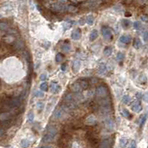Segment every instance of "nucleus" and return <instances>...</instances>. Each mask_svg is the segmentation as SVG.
<instances>
[{
  "mask_svg": "<svg viewBox=\"0 0 148 148\" xmlns=\"http://www.w3.org/2000/svg\"><path fill=\"white\" fill-rule=\"evenodd\" d=\"M58 133L57 128L53 126V125H49L46 130V133L44 135L42 138V141L46 143V142H51L54 139L56 135Z\"/></svg>",
  "mask_w": 148,
  "mask_h": 148,
  "instance_id": "nucleus-1",
  "label": "nucleus"
},
{
  "mask_svg": "<svg viewBox=\"0 0 148 148\" xmlns=\"http://www.w3.org/2000/svg\"><path fill=\"white\" fill-rule=\"evenodd\" d=\"M65 2H48L49 4V8L55 12H59V13H61V12L67 11V5H64Z\"/></svg>",
  "mask_w": 148,
  "mask_h": 148,
  "instance_id": "nucleus-2",
  "label": "nucleus"
},
{
  "mask_svg": "<svg viewBox=\"0 0 148 148\" xmlns=\"http://www.w3.org/2000/svg\"><path fill=\"white\" fill-rule=\"evenodd\" d=\"M5 104L10 108L19 107L22 104V100L19 98H9L5 100Z\"/></svg>",
  "mask_w": 148,
  "mask_h": 148,
  "instance_id": "nucleus-3",
  "label": "nucleus"
},
{
  "mask_svg": "<svg viewBox=\"0 0 148 148\" xmlns=\"http://www.w3.org/2000/svg\"><path fill=\"white\" fill-rule=\"evenodd\" d=\"M102 35H103V37L104 39L107 41H111L113 38V35L112 33V31L111 30L107 28V27H105L104 26L102 29Z\"/></svg>",
  "mask_w": 148,
  "mask_h": 148,
  "instance_id": "nucleus-4",
  "label": "nucleus"
},
{
  "mask_svg": "<svg viewBox=\"0 0 148 148\" xmlns=\"http://www.w3.org/2000/svg\"><path fill=\"white\" fill-rule=\"evenodd\" d=\"M96 95L98 97H106L107 95V88L104 85H100L96 89Z\"/></svg>",
  "mask_w": 148,
  "mask_h": 148,
  "instance_id": "nucleus-5",
  "label": "nucleus"
},
{
  "mask_svg": "<svg viewBox=\"0 0 148 148\" xmlns=\"http://www.w3.org/2000/svg\"><path fill=\"white\" fill-rule=\"evenodd\" d=\"M13 114L10 112H0V123L3 124L5 122L12 121Z\"/></svg>",
  "mask_w": 148,
  "mask_h": 148,
  "instance_id": "nucleus-6",
  "label": "nucleus"
},
{
  "mask_svg": "<svg viewBox=\"0 0 148 148\" xmlns=\"http://www.w3.org/2000/svg\"><path fill=\"white\" fill-rule=\"evenodd\" d=\"M132 110L135 113H139L142 110V105L139 101H135L132 104Z\"/></svg>",
  "mask_w": 148,
  "mask_h": 148,
  "instance_id": "nucleus-7",
  "label": "nucleus"
},
{
  "mask_svg": "<svg viewBox=\"0 0 148 148\" xmlns=\"http://www.w3.org/2000/svg\"><path fill=\"white\" fill-rule=\"evenodd\" d=\"M96 118L93 116V115H90L88 116L85 119V124L88 125H94L96 124Z\"/></svg>",
  "mask_w": 148,
  "mask_h": 148,
  "instance_id": "nucleus-8",
  "label": "nucleus"
},
{
  "mask_svg": "<svg viewBox=\"0 0 148 148\" xmlns=\"http://www.w3.org/2000/svg\"><path fill=\"white\" fill-rule=\"evenodd\" d=\"M70 90L71 91H73V93H80L81 91V86L79 84V83L78 82H75V83H73V84H71L70 86Z\"/></svg>",
  "mask_w": 148,
  "mask_h": 148,
  "instance_id": "nucleus-9",
  "label": "nucleus"
},
{
  "mask_svg": "<svg viewBox=\"0 0 148 148\" xmlns=\"http://www.w3.org/2000/svg\"><path fill=\"white\" fill-rule=\"evenodd\" d=\"M81 31L79 28H78L73 31L71 34V38L74 40H78L81 38Z\"/></svg>",
  "mask_w": 148,
  "mask_h": 148,
  "instance_id": "nucleus-10",
  "label": "nucleus"
},
{
  "mask_svg": "<svg viewBox=\"0 0 148 148\" xmlns=\"http://www.w3.org/2000/svg\"><path fill=\"white\" fill-rule=\"evenodd\" d=\"M98 148H111V141L110 139H104L103 140Z\"/></svg>",
  "mask_w": 148,
  "mask_h": 148,
  "instance_id": "nucleus-11",
  "label": "nucleus"
},
{
  "mask_svg": "<svg viewBox=\"0 0 148 148\" xmlns=\"http://www.w3.org/2000/svg\"><path fill=\"white\" fill-rule=\"evenodd\" d=\"M51 90L53 93H58L61 90V87L59 86L56 83H52L51 85Z\"/></svg>",
  "mask_w": 148,
  "mask_h": 148,
  "instance_id": "nucleus-12",
  "label": "nucleus"
},
{
  "mask_svg": "<svg viewBox=\"0 0 148 148\" xmlns=\"http://www.w3.org/2000/svg\"><path fill=\"white\" fill-rule=\"evenodd\" d=\"M119 41L121 43H124V44H128L131 41V36L129 35H125V36H121L119 39Z\"/></svg>",
  "mask_w": 148,
  "mask_h": 148,
  "instance_id": "nucleus-13",
  "label": "nucleus"
},
{
  "mask_svg": "<svg viewBox=\"0 0 148 148\" xmlns=\"http://www.w3.org/2000/svg\"><path fill=\"white\" fill-rule=\"evenodd\" d=\"M81 67V62L79 60H76L74 61V62L73 64V70L74 73H77L79 72V69Z\"/></svg>",
  "mask_w": 148,
  "mask_h": 148,
  "instance_id": "nucleus-14",
  "label": "nucleus"
},
{
  "mask_svg": "<svg viewBox=\"0 0 148 148\" xmlns=\"http://www.w3.org/2000/svg\"><path fill=\"white\" fill-rule=\"evenodd\" d=\"M62 114H63V110L59 108V109H56V110H55L54 114H53V116H54L55 118L59 119V118H60L61 116H62Z\"/></svg>",
  "mask_w": 148,
  "mask_h": 148,
  "instance_id": "nucleus-15",
  "label": "nucleus"
},
{
  "mask_svg": "<svg viewBox=\"0 0 148 148\" xmlns=\"http://www.w3.org/2000/svg\"><path fill=\"white\" fill-rule=\"evenodd\" d=\"M98 73L100 74V75H103V74L106 72L107 70V67H106V65L104 63H101L99 67H98Z\"/></svg>",
  "mask_w": 148,
  "mask_h": 148,
  "instance_id": "nucleus-16",
  "label": "nucleus"
},
{
  "mask_svg": "<svg viewBox=\"0 0 148 148\" xmlns=\"http://www.w3.org/2000/svg\"><path fill=\"white\" fill-rule=\"evenodd\" d=\"M106 127L109 130H113V127H114V123H113V121L111 119V118H109L106 121Z\"/></svg>",
  "mask_w": 148,
  "mask_h": 148,
  "instance_id": "nucleus-17",
  "label": "nucleus"
},
{
  "mask_svg": "<svg viewBox=\"0 0 148 148\" xmlns=\"http://www.w3.org/2000/svg\"><path fill=\"white\" fill-rule=\"evenodd\" d=\"M128 144V139L127 138H121L119 140V144L121 148H125Z\"/></svg>",
  "mask_w": 148,
  "mask_h": 148,
  "instance_id": "nucleus-18",
  "label": "nucleus"
},
{
  "mask_svg": "<svg viewBox=\"0 0 148 148\" xmlns=\"http://www.w3.org/2000/svg\"><path fill=\"white\" fill-rule=\"evenodd\" d=\"M97 37H98V31L96 30H93L90 34V40L94 41L97 39Z\"/></svg>",
  "mask_w": 148,
  "mask_h": 148,
  "instance_id": "nucleus-19",
  "label": "nucleus"
},
{
  "mask_svg": "<svg viewBox=\"0 0 148 148\" xmlns=\"http://www.w3.org/2000/svg\"><path fill=\"white\" fill-rule=\"evenodd\" d=\"M112 52H113V48L111 47H107L104 50V53L106 56H110L111 54H112Z\"/></svg>",
  "mask_w": 148,
  "mask_h": 148,
  "instance_id": "nucleus-20",
  "label": "nucleus"
},
{
  "mask_svg": "<svg viewBox=\"0 0 148 148\" xmlns=\"http://www.w3.org/2000/svg\"><path fill=\"white\" fill-rule=\"evenodd\" d=\"M67 11L70 12V13H76V12L78 11V9L76 6H74V5H67Z\"/></svg>",
  "mask_w": 148,
  "mask_h": 148,
  "instance_id": "nucleus-21",
  "label": "nucleus"
},
{
  "mask_svg": "<svg viewBox=\"0 0 148 148\" xmlns=\"http://www.w3.org/2000/svg\"><path fill=\"white\" fill-rule=\"evenodd\" d=\"M86 22L89 24V25H93L94 22V16L93 15H89L88 16L87 19H86Z\"/></svg>",
  "mask_w": 148,
  "mask_h": 148,
  "instance_id": "nucleus-22",
  "label": "nucleus"
},
{
  "mask_svg": "<svg viewBox=\"0 0 148 148\" xmlns=\"http://www.w3.org/2000/svg\"><path fill=\"white\" fill-rule=\"evenodd\" d=\"M133 46L135 49H139L141 47V42L139 39H135L133 43Z\"/></svg>",
  "mask_w": 148,
  "mask_h": 148,
  "instance_id": "nucleus-23",
  "label": "nucleus"
},
{
  "mask_svg": "<svg viewBox=\"0 0 148 148\" xmlns=\"http://www.w3.org/2000/svg\"><path fill=\"white\" fill-rule=\"evenodd\" d=\"M130 101H131V98L127 95L123 96V98H122V102H123V104H128L130 102Z\"/></svg>",
  "mask_w": 148,
  "mask_h": 148,
  "instance_id": "nucleus-24",
  "label": "nucleus"
},
{
  "mask_svg": "<svg viewBox=\"0 0 148 148\" xmlns=\"http://www.w3.org/2000/svg\"><path fill=\"white\" fill-rule=\"evenodd\" d=\"M30 145V141L28 139H22L21 141V146L22 148H27Z\"/></svg>",
  "mask_w": 148,
  "mask_h": 148,
  "instance_id": "nucleus-25",
  "label": "nucleus"
},
{
  "mask_svg": "<svg viewBox=\"0 0 148 148\" xmlns=\"http://www.w3.org/2000/svg\"><path fill=\"white\" fill-rule=\"evenodd\" d=\"M79 84H80V86H81V89H84V90L88 89V86H89L88 82L86 81H84V80L81 81V82L79 83Z\"/></svg>",
  "mask_w": 148,
  "mask_h": 148,
  "instance_id": "nucleus-26",
  "label": "nucleus"
},
{
  "mask_svg": "<svg viewBox=\"0 0 148 148\" xmlns=\"http://www.w3.org/2000/svg\"><path fill=\"white\" fill-rule=\"evenodd\" d=\"M122 115L124 116L125 118H131V114L129 111L127 110V109H123L122 110Z\"/></svg>",
  "mask_w": 148,
  "mask_h": 148,
  "instance_id": "nucleus-27",
  "label": "nucleus"
},
{
  "mask_svg": "<svg viewBox=\"0 0 148 148\" xmlns=\"http://www.w3.org/2000/svg\"><path fill=\"white\" fill-rule=\"evenodd\" d=\"M9 28L8 24L6 22H0V29L2 30H6Z\"/></svg>",
  "mask_w": 148,
  "mask_h": 148,
  "instance_id": "nucleus-28",
  "label": "nucleus"
},
{
  "mask_svg": "<svg viewBox=\"0 0 148 148\" xmlns=\"http://www.w3.org/2000/svg\"><path fill=\"white\" fill-rule=\"evenodd\" d=\"M122 25L125 28H127L130 25V22L128 19H123L122 20Z\"/></svg>",
  "mask_w": 148,
  "mask_h": 148,
  "instance_id": "nucleus-29",
  "label": "nucleus"
},
{
  "mask_svg": "<svg viewBox=\"0 0 148 148\" xmlns=\"http://www.w3.org/2000/svg\"><path fill=\"white\" fill-rule=\"evenodd\" d=\"M116 59H117V60H118V61H123V60H124V59H125V55H124V53H121V52H118V53H117V55H116Z\"/></svg>",
  "mask_w": 148,
  "mask_h": 148,
  "instance_id": "nucleus-30",
  "label": "nucleus"
},
{
  "mask_svg": "<svg viewBox=\"0 0 148 148\" xmlns=\"http://www.w3.org/2000/svg\"><path fill=\"white\" fill-rule=\"evenodd\" d=\"M40 89L42 91H47L48 90V85L46 82H43L40 85Z\"/></svg>",
  "mask_w": 148,
  "mask_h": 148,
  "instance_id": "nucleus-31",
  "label": "nucleus"
},
{
  "mask_svg": "<svg viewBox=\"0 0 148 148\" xmlns=\"http://www.w3.org/2000/svg\"><path fill=\"white\" fill-rule=\"evenodd\" d=\"M133 27L135 29H136V30H139L141 28V23L139 21H136V22H135L133 23Z\"/></svg>",
  "mask_w": 148,
  "mask_h": 148,
  "instance_id": "nucleus-32",
  "label": "nucleus"
},
{
  "mask_svg": "<svg viewBox=\"0 0 148 148\" xmlns=\"http://www.w3.org/2000/svg\"><path fill=\"white\" fill-rule=\"evenodd\" d=\"M33 118H34V114L32 111H30V112L28 114V122H33Z\"/></svg>",
  "mask_w": 148,
  "mask_h": 148,
  "instance_id": "nucleus-33",
  "label": "nucleus"
},
{
  "mask_svg": "<svg viewBox=\"0 0 148 148\" xmlns=\"http://www.w3.org/2000/svg\"><path fill=\"white\" fill-rule=\"evenodd\" d=\"M63 58H64V56L61 54V53H58V54L56 56V61H57V62H60V61H62Z\"/></svg>",
  "mask_w": 148,
  "mask_h": 148,
  "instance_id": "nucleus-34",
  "label": "nucleus"
},
{
  "mask_svg": "<svg viewBox=\"0 0 148 148\" xmlns=\"http://www.w3.org/2000/svg\"><path fill=\"white\" fill-rule=\"evenodd\" d=\"M72 25H73V23H72L71 21L66 22L65 23H64V28H65V30H67V29H69Z\"/></svg>",
  "mask_w": 148,
  "mask_h": 148,
  "instance_id": "nucleus-35",
  "label": "nucleus"
},
{
  "mask_svg": "<svg viewBox=\"0 0 148 148\" xmlns=\"http://www.w3.org/2000/svg\"><path fill=\"white\" fill-rule=\"evenodd\" d=\"M62 51L66 53L69 52L70 51V46L69 44H64L62 46Z\"/></svg>",
  "mask_w": 148,
  "mask_h": 148,
  "instance_id": "nucleus-36",
  "label": "nucleus"
},
{
  "mask_svg": "<svg viewBox=\"0 0 148 148\" xmlns=\"http://www.w3.org/2000/svg\"><path fill=\"white\" fill-rule=\"evenodd\" d=\"M137 146H136V142H135V141L133 140L131 141L130 142V148H136Z\"/></svg>",
  "mask_w": 148,
  "mask_h": 148,
  "instance_id": "nucleus-37",
  "label": "nucleus"
},
{
  "mask_svg": "<svg viewBox=\"0 0 148 148\" xmlns=\"http://www.w3.org/2000/svg\"><path fill=\"white\" fill-rule=\"evenodd\" d=\"M143 39H144V42H147V39H148V33H147V31H145L144 32V33L143 34Z\"/></svg>",
  "mask_w": 148,
  "mask_h": 148,
  "instance_id": "nucleus-38",
  "label": "nucleus"
},
{
  "mask_svg": "<svg viewBox=\"0 0 148 148\" xmlns=\"http://www.w3.org/2000/svg\"><path fill=\"white\" fill-rule=\"evenodd\" d=\"M35 96L37 97H43L44 96V93L41 91H36L35 93Z\"/></svg>",
  "mask_w": 148,
  "mask_h": 148,
  "instance_id": "nucleus-39",
  "label": "nucleus"
},
{
  "mask_svg": "<svg viewBox=\"0 0 148 148\" xmlns=\"http://www.w3.org/2000/svg\"><path fill=\"white\" fill-rule=\"evenodd\" d=\"M70 2L71 4H73L74 5H79V4L83 3L84 2H83V1H70Z\"/></svg>",
  "mask_w": 148,
  "mask_h": 148,
  "instance_id": "nucleus-40",
  "label": "nucleus"
},
{
  "mask_svg": "<svg viewBox=\"0 0 148 148\" xmlns=\"http://www.w3.org/2000/svg\"><path fill=\"white\" fill-rule=\"evenodd\" d=\"M36 106H37V108H38L39 110H42L43 108V103L38 102V103H37V104H36Z\"/></svg>",
  "mask_w": 148,
  "mask_h": 148,
  "instance_id": "nucleus-41",
  "label": "nucleus"
},
{
  "mask_svg": "<svg viewBox=\"0 0 148 148\" xmlns=\"http://www.w3.org/2000/svg\"><path fill=\"white\" fill-rule=\"evenodd\" d=\"M4 134H5V130H4V129H3L2 127L0 126V137L2 136Z\"/></svg>",
  "mask_w": 148,
  "mask_h": 148,
  "instance_id": "nucleus-42",
  "label": "nucleus"
},
{
  "mask_svg": "<svg viewBox=\"0 0 148 148\" xmlns=\"http://www.w3.org/2000/svg\"><path fill=\"white\" fill-rule=\"evenodd\" d=\"M142 117H143V116H142ZM146 118H147V115H145V116H144V117H143V118H141V125H141V126H142V125H144V121H145Z\"/></svg>",
  "mask_w": 148,
  "mask_h": 148,
  "instance_id": "nucleus-43",
  "label": "nucleus"
},
{
  "mask_svg": "<svg viewBox=\"0 0 148 148\" xmlns=\"http://www.w3.org/2000/svg\"><path fill=\"white\" fill-rule=\"evenodd\" d=\"M46 79H47V76L45 75V74H42V75H41V76H40V79H41L42 81H44Z\"/></svg>",
  "mask_w": 148,
  "mask_h": 148,
  "instance_id": "nucleus-44",
  "label": "nucleus"
},
{
  "mask_svg": "<svg viewBox=\"0 0 148 148\" xmlns=\"http://www.w3.org/2000/svg\"><path fill=\"white\" fill-rule=\"evenodd\" d=\"M141 20L144 22H147V16H141Z\"/></svg>",
  "mask_w": 148,
  "mask_h": 148,
  "instance_id": "nucleus-45",
  "label": "nucleus"
},
{
  "mask_svg": "<svg viewBox=\"0 0 148 148\" xmlns=\"http://www.w3.org/2000/svg\"><path fill=\"white\" fill-rule=\"evenodd\" d=\"M79 24H81V25H84V19L83 18L80 19V20H79Z\"/></svg>",
  "mask_w": 148,
  "mask_h": 148,
  "instance_id": "nucleus-46",
  "label": "nucleus"
},
{
  "mask_svg": "<svg viewBox=\"0 0 148 148\" xmlns=\"http://www.w3.org/2000/svg\"><path fill=\"white\" fill-rule=\"evenodd\" d=\"M61 70H62L63 71H65V70H66V65H65V64H63L62 65H61Z\"/></svg>",
  "mask_w": 148,
  "mask_h": 148,
  "instance_id": "nucleus-47",
  "label": "nucleus"
},
{
  "mask_svg": "<svg viewBox=\"0 0 148 148\" xmlns=\"http://www.w3.org/2000/svg\"><path fill=\"white\" fill-rule=\"evenodd\" d=\"M136 96H138V97L140 98L141 97H142V95H141V93H136Z\"/></svg>",
  "mask_w": 148,
  "mask_h": 148,
  "instance_id": "nucleus-48",
  "label": "nucleus"
},
{
  "mask_svg": "<svg viewBox=\"0 0 148 148\" xmlns=\"http://www.w3.org/2000/svg\"><path fill=\"white\" fill-rule=\"evenodd\" d=\"M2 17V15H0V18H1Z\"/></svg>",
  "mask_w": 148,
  "mask_h": 148,
  "instance_id": "nucleus-49",
  "label": "nucleus"
},
{
  "mask_svg": "<svg viewBox=\"0 0 148 148\" xmlns=\"http://www.w3.org/2000/svg\"><path fill=\"white\" fill-rule=\"evenodd\" d=\"M7 148H12V147H7Z\"/></svg>",
  "mask_w": 148,
  "mask_h": 148,
  "instance_id": "nucleus-50",
  "label": "nucleus"
}]
</instances>
